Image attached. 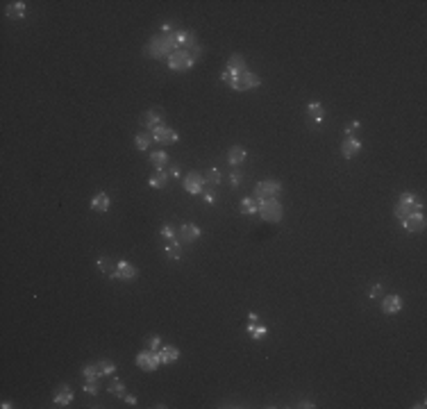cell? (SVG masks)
Returning a JSON list of instances; mask_svg holds the SVG:
<instances>
[{
	"instance_id": "1",
	"label": "cell",
	"mask_w": 427,
	"mask_h": 409,
	"mask_svg": "<svg viewBox=\"0 0 427 409\" xmlns=\"http://www.w3.org/2000/svg\"><path fill=\"white\" fill-rule=\"evenodd\" d=\"M173 50H177V44H175V32H171V34H155V37L148 41V46H146V52H148L150 57L164 59V62H166V57L171 55Z\"/></svg>"
},
{
	"instance_id": "2",
	"label": "cell",
	"mask_w": 427,
	"mask_h": 409,
	"mask_svg": "<svg viewBox=\"0 0 427 409\" xmlns=\"http://www.w3.org/2000/svg\"><path fill=\"white\" fill-rule=\"evenodd\" d=\"M193 64H196V57L191 55V50H184V48L173 50V52L166 57V66L171 68V71H175V73L189 71Z\"/></svg>"
},
{
	"instance_id": "3",
	"label": "cell",
	"mask_w": 427,
	"mask_h": 409,
	"mask_svg": "<svg viewBox=\"0 0 427 409\" xmlns=\"http://www.w3.org/2000/svg\"><path fill=\"white\" fill-rule=\"evenodd\" d=\"M266 223H277L282 221L284 216V209H282V203L277 198H268V200H261L259 203V211H257Z\"/></svg>"
},
{
	"instance_id": "4",
	"label": "cell",
	"mask_w": 427,
	"mask_h": 409,
	"mask_svg": "<svg viewBox=\"0 0 427 409\" xmlns=\"http://www.w3.org/2000/svg\"><path fill=\"white\" fill-rule=\"evenodd\" d=\"M279 193H282V184H279L277 180H261L254 184V198L259 200H268V198H277Z\"/></svg>"
},
{
	"instance_id": "5",
	"label": "cell",
	"mask_w": 427,
	"mask_h": 409,
	"mask_svg": "<svg viewBox=\"0 0 427 409\" xmlns=\"http://www.w3.org/2000/svg\"><path fill=\"white\" fill-rule=\"evenodd\" d=\"M150 134H152V141L159 143V146H173V143L180 141V132H175L173 128H168V125H164V123L157 125Z\"/></svg>"
},
{
	"instance_id": "6",
	"label": "cell",
	"mask_w": 427,
	"mask_h": 409,
	"mask_svg": "<svg viewBox=\"0 0 427 409\" xmlns=\"http://www.w3.org/2000/svg\"><path fill=\"white\" fill-rule=\"evenodd\" d=\"M134 364L139 366V368H143V371H157L161 366V357H159V350H143V353L136 355Z\"/></svg>"
},
{
	"instance_id": "7",
	"label": "cell",
	"mask_w": 427,
	"mask_h": 409,
	"mask_svg": "<svg viewBox=\"0 0 427 409\" xmlns=\"http://www.w3.org/2000/svg\"><path fill=\"white\" fill-rule=\"evenodd\" d=\"M400 223H402V230L409 232V234L423 232V228H425V214H423V209H414L411 214H407Z\"/></svg>"
},
{
	"instance_id": "8",
	"label": "cell",
	"mask_w": 427,
	"mask_h": 409,
	"mask_svg": "<svg viewBox=\"0 0 427 409\" xmlns=\"http://www.w3.org/2000/svg\"><path fill=\"white\" fill-rule=\"evenodd\" d=\"M259 84H261V77H259V75L252 73V71H246L241 77H236L234 82H229L227 87L234 89V91H248V89H257Z\"/></svg>"
},
{
	"instance_id": "9",
	"label": "cell",
	"mask_w": 427,
	"mask_h": 409,
	"mask_svg": "<svg viewBox=\"0 0 427 409\" xmlns=\"http://www.w3.org/2000/svg\"><path fill=\"white\" fill-rule=\"evenodd\" d=\"M139 275V268L134 264H130L127 259H121L114 268V273L109 275V280H123V282H132V280Z\"/></svg>"
},
{
	"instance_id": "10",
	"label": "cell",
	"mask_w": 427,
	"mask_h": 409,
	"mask_svg": "<svg viewBox=\"0 0 427 409\" xmlns=\"http://www.w3.org/2000/svg\"><path fill=\"white\" fill-rule=\"evenodd\" d=\"M207 189V182H204V175H200V173H189L184 178V191L186 193H191V196H200V193Z\"/></svg>"
},
{
	"instance_id": "11",
	"label": "cell",
	"mask_w": 427,
	"mask_h": 409,
	"mask_svg": "<svg viewBox=\"0 0 427 409\" xmlns=\"http://www.w3.org/2000/svg\"><path fill=\"white\" fill-rule=\"evenodd\" d=\"M382 311L386 314V316L400 314V311H402V296H398V293L384 296V298H382Z\"/></svg>"
},
{
	"instance_id": "12",
	"label": "cell",
	"mask_w": 427,
	"mask_h": 409,
	"mask_svg": "<svg viewBox=\"0 0 427 409\" xmlns=\"http://www.w3.org/2000/svg\"><path fill=\"white\" fill-rule=\"evenodd\" d=\"M361 148H364V143H361L359 139L346 136V141L341 143V155L346 157V159H352V157H357L361 153Z\"/></svg>"
},
{
	"instance_id": "13",
	"label": "cell",
	"mask_w": 427,
	"mask_h": 409,
	"mask_svg": "<svg viewBox=\"0 0 427 409\" xmlns=\"http://www.w3.org/2000/svg\"><path fill=\"white\" fill-rule=\"evenodd\" d=\"M161 121H164V112H161V109H157V107H152V109H148V112L143 114L141 125H143V130L152 132L157 125H161Z\"/></svg>"
},
{
	"instance_id": "14",
	"label": "cell",
	"mask_w": 427,
	"mask_h": 409,
	"mask_svg": "<svg viewBox=\"0 0 427 409\" xmlns=\"http://www.w3.org/2000/svg\"><path fill=\"white\" fill-rule=\"evenodd\" d=\"M200 236H202V230H200L196 223H182V228H180V239H182L184 243L198 241Z\"/></svg>"
},
{
	"instance_id": "15",
	"label": "cell",
	"mask_w": 427,
	"mask_h": 409,
	"mask_svg": "<svg viewBox=\"0 0 427 409\" xmlns=\"http://www.w3.org/2000/svg\"><path fill=\"white\" fill-rule=\"evenodd\" d=\"M71 403H73V391L68 389L66 384H62L59 391L55 393V398H52V405H55V407H66V405H71Z\"/></svg>"
},
{
	"instance_id": "16",
	"label": "cell",
	"mask_w": 427,
	"mask_h": 409,
	"mask_svg": "<svg viewBox=\"0 0 427 409\" xmlns=\"http://www.w3.org/2000/svg\"><path fill=\"white\" fill-rule=\"evenodd\" d=\"M109 204H112V200H109V196H107L105 191L96 193V196L91 198V209L98 211V214H105V211L109 209Z\"/></svg>"
},
{
	"instance_id": "17",
	"label": "cell",
	"mask_w": 427,
	"mask_h": 409,
	"mask_svg": "<svg viewBox=\"0 0 427 409\" xmlns=\"http://www.w3.org/2000/svg\"><path fill=\"white\" fill-rule=\"evenodd\" d=\"M239 211H241L243 216H252V214L259 211V200L254 198V196H246L241 200V204H239Z\"/></svg>"
},
{
	"instance_id": "18",
	"label": "cell",
	"mask_w": 427,
	"mask_h": 409,
	"mask_svg": "<svg viewBox=\"0 0 427 409\" xmlns=\"http://www.w3.org/2000/svg\"><path fill=\"white\" fill-rule=\"evenodd\" d=\"M246 157H248V153H246V148H243V146H232V148H229V153H227L229 166H241L243 161H246Z\"/></svg>"
},
{
	"instance_id": "19",
	"label": "cell",
	"mask_w": 427,
	"mask_h": 409,
	"mask_svg": "<svg viewBox=\"0 0 427 409\" xmlns=\"http://www.w3.org/2000/svg\"><path fill=\"white\" fill-rule=\"evenodd\" d=\"M5 16L7 19H25V2L23 0H14L5 7Z\"/></svg>"
},
{
	"instance_id": "20",
	"label": "cell",
	"mask_w": 427,
	"mask_h": 409,
	"mask_svg": "<svg viewBox=\"0 0 427 409\" xmlns=\"http://www.w3.org/2000/svg\"><path fill=\"white\" fill-rule=\"evenodd\" d=\"M159 357H161V364H173V361L180 359V350L175 346H164V343H161Z\"/></svg>"
},
{
	"instance_id": "21",
	"label": "cell",
	"mask_w": 427,
	"mask_h": 409,
	"mask_svg": "<svg viewBox=\"0 0 427 409\" xmlns=\"http://www.w3.org/2000/svg\"><path fill=\"white\" fill-rule=\"evenodd\" d=\"M248 336L252 341H261V339H266L268 336V328L266 325H261V323H248Z\"/></svg>"
},
{
	"instance_id": "22",
	"label": "cell",
	"mask_w": 427,
	"mask_h": 409,
	"mask_svg": "<svg viewBox=\"0 0 427 409\" xmlns=\"http://www.w3.org/2000/svg\"><path fill=\"white\" fill-rule=\"evenodd\" d=\"M150 164L157 168V171H164L168 164V155H166V150H152L150 153Z\"/></svg>"
},
{
	"instance_id": "23",
	"label": "cell",
	"mask_w": 427,
	"mask_h": 409,
	"mask_svg": "<svg viewBox=\"0 0 427 409\" xmlns=\"http://www.w3.org/2000/svg\"><path fill=\"white\" fill-rule=\"evenodd\" d=\"M168 178H171V175H168V171L164 168V171H157V173L150 178L148 184L152 186V189H164V186L168 184Z\"/></svg>"
},
{
	"instance_id": "24",
	"label": "cell",
	"mask_w": 427,
	"mask_h": 409,
	"mask_svg": "<svg viewBox=\"0 0 427 409\" xmlns=\"http://www.w3.org/2000/svg\"><path fill=\"white\" fill-rule=\"evenodd\" d=\"M164 253H166L168 259L180 261V259H182V246L177 243V239H175V241H168V246L164 248Z\"/></svg>"
},
{
	"instance_id": "25",
	"label": "cell",
	"mask_w": 427,
	"mask_h": 409,
	"mask_svg": "<svg viewBox=\"0 0 427 409\" xmlns=\"http://www.w3.org/2000/svg\"><path fill=\"white\" fill-rule=\"evenodd\" d=\"M221 180H223V175H221V171H218L216 166H211L209 171H207V175H204L207 189H214V186H218V184H221Z\"/></svg>"
},
{
	"instance_id": "26",
	"label": "cell",
	"mask_w": 427,
	"mask_h": 409,
	"mask_svg": "<svg viewBox=\"0 0 427 409\" xmlns=\"http://www.w3.org/2000/svg\"><path fill=\"white\" fill-rule=\"evenodd\" d=\"M134 143H136V150L146 153V150L150 148V143H152V134H150V132H139V134L134 136Z\"/></svg>"
},
{
	"instance_id": "27",
	"label": "cell",
	"mask_w": 427,
	"mask_h": 409,
	"mask_svg": "<svg viewBox=\"0 0 427 409\" xmlns=\"http://www.w3.org/2000/svg\"><path fill=\"white\" fill-rule=\"evenodd\" d=\"M82 375H84V380H91V382H98L102 375H100V368L98 364H87L82 366Z\"/></svg>"
},
{
	"instance_id": "28",
	"label": "cell",
	"mask_w": 427,
	"mask_h": 409,
	"mask_svg": "<svg viewBox=\"0 0 427 409\" xmlns=\"http://www.w3.org/2000/svg\"><path fill=\"white\" fill-rule=\"evenodd\" d=\"M107 391H109L112 396H116V398H125V384H123V380L114 378V380H112V384L107 386Z\"/></svg>"
},
{
	"instance_id": "29",
	"label": "cell",
	"mask_w": 427,
	"mask_h": 409,
	"mask_svg": "<svg viewBox=\"0 0 427 409\" xmlns=\"http://www.w3.org/2000/svg\"><path fill=\"white\" fill-rule=\"evenodd\" d=\"M98 368H100V375H114L116 373V364L112 359H100Z\"/></svg>"
},
{
	"instance_id": "30",
	"label": "cell",
	"mask_w": 427,
	"mask_h": 409,
	"mask_svg": "<svg viewBox=\"0 0 427 409\" xmlns=\"http://www.w3.org/2000/svg\"><path fill=\"white\" fill-rule=\"evenodd\" d=\"M96 266H98L100 273H105V275H112L114 273V266H112V261H109V257H98Z\"/></svg>"
},
{
	"instance_id": "31",
	"label": "cell",
	"mask_w": 427,
	"mask_h": 409,
	"mask_svg": "<svg viewBox=\"0 0 427 409\" xmlns=\"http://www.w3.org/2000/svg\"><path fill=\"white\" fill-rule=\"evenodd\" d=\"M159 236L161 239H166V241H175V239H177V236H175V228L171 223H166L164 228L159 230Z\"/></svg>"
},
{
	"instance_id": "32",
	"label": "cell",
	"mask_w": 427,
	"mask_h": 409,
	"mask_svg": "<svg viewBox=\"0 0 427 409\" xmlns=\"http://www.w3.org/2000/svg\"><path fill=\"white\" fill-rule=\"evenodd\" d=\"M307 114H311V116H325V109H323V105L321 102H309V105H307Z\"/></svg>"
},
{
	"instance_id": "33",
	"label": "cell",
	"mask_w": 427,
	"mask_h": 409,
	"mask_svg": "<svg viewBox=\"0 0 427 409\" xmlns=\"http://www.w3.org/2000/svg\"><path fill=\"white\" fill-rule=\"evenodd\" d=\"M241 182H243L241 171H232V173H229V186H232V189H239Z\"/></svg>"
},
{
	"instance_id": "34",
	"label": "cell",
	"mask_w": 427,
	"mask_h": 409,
	"mask_svg": "<svg viewBox=\"0 0 427 409\" xmlns=\"http://www.w3.org/2000/svg\"><path fill=\"white\" fill-rule=\"evenodd\" d=\"M82 389H84V393H89V396H98V382H91V380H87Z\"/></svg>"
},
{
	"instance_id": "35",
	"label": "cell",
	"mask_w": 427,
	"mask_h": 409,
	"mask_svg": "<svg viewBox=\"0 0 427 409\" xmlns=\"http://www.w3.org/2000/svg\"><path fill=\"white\" fill-rule=\"evenodd\" d=\"M202 200H204V204H216V191H211V189H204L202 191Z\"/></svg>"
},
{
	"instance_id": "36",
	"label": "cell",
	"mask_w": 427,
	"mask_h": 409,
	"mask_svg": "<svg viewBox=\"0 0 427 409\" xmlns=\"http://www.w3.org/2000/svg\"><path fill=\"white\" fill-rule=\"evenodd\" d=\"M161 348V336H150L148 339V350H159Z\"/></svg>"
},
{
	"instance_id": "37",
	"label": "cell",
	"mask_w": 427,
	"mask_h": 409,
	"mask_svg": "<svg viewBox=\"0 0 427 409\" xmlns=\"http://www.w3.org/2000/svg\"><path fill=\"white\" fill-rule=\"evenodd\" d=\"M384 293V286L382 284H373L371 286V293H368V298H373V300H375V298H379Z\"/></svg>"
},
{
	"instance_id": "38",
	"label": "cell",
	"mask_w": 427,
	"mask_h": 409,
	"mask_svg": "<svg viewBox=\"0 0 427 409\" xmlns=\"http://www.w3.org/2000/svg\"><path fill=\"white\" fill-rule=\"evenodd\" d=\"M357 130H361V123H359V121H352V123L346 128V136H352Z\"/></svg>"
},
{
	"instance_id": "39",
	"label": "cell",
	"mask_w": 427,
	"mask_h": 409,
	"mask_svg": "<svg viewBox=\"0 0 427 409\" xmlns=\"http://www.w3.org/2000/svg\"><path fill=\"white\" fill-rule=\"evenodd\" d=\"M171 32H175V30H173V23H171V21L161 23V34H171Z\"/></svg>"
},
{
	"instance_id": "40",
	"label": "cell",
	"mask_w": 427,
	"mask_h": 409,
	"mask_svg": "<svg viewBox=\"0 0 427 409\" xmlns=\"http://www.w3.org/2000/svg\"><path fill=\"white\" fill-rule=\"evenodd\" d=\"M168 175H171V178H180V175H182V166H177V164H175V166H171Z\"/></svg>"
},
{
	"instance_id": "41",
	"label": "cell",
	"mask_w": 427,
	"mask_h": 409,
	"mask_svg": "<svg viewBox=\"0 0 427 409\" xmlns=\"http://www.w3.org/2000/svg\"><path fill=\"white\" fill-rule=\"evenodd\" d=\"M296 407H300V409H314V407H316V405H314V403H311V400H300V403H298V405H296Z\"/></svg>"
},
{
	"instance_id": "42",
	"label": "cell",
	"mask_w": 427,
	"mask_h": 409,
	"mask_svg": "<svg viewBox=\"0 0 427 409\" xmlns=\"http://www.w3.org/2000/svg\"><path fill=\"white\" fill-rule=\"evenodd\" d=\"M248 323H259V316H257L254 311H250V314H248Z\"/></svg>"
},
{
	"instance_id": "43",
	"label": "cell",
	"mask_w": 427,
	"mask_h": 409,
	"mask_svg": "<svg viewBox=\"0 0 427 409\" xmlns=\"http://www.w3.org/2000/svg\"><path fill=\"white\" fill-rule=\"evenodd\" d=\"M125 403L130 405V407H134V405H136V398H134V396H125Z\"/></svg>"
},
{
	"instance_id": "44",
	"label": "cell",
	"mask_w": 427,
	"mask_h": 409,
	"mask_svg": "<svg viewBox=\"0 0 427 409\" xmlns=\"http://www.w3.org/2000/svg\"><path fill=\"white\" fill-rule=\"evenodd\" d=\"M0 407H2V409H12V407H14V405H12V403H9V400H2V405H0Z\"/></svg>"
}]
</instances>
